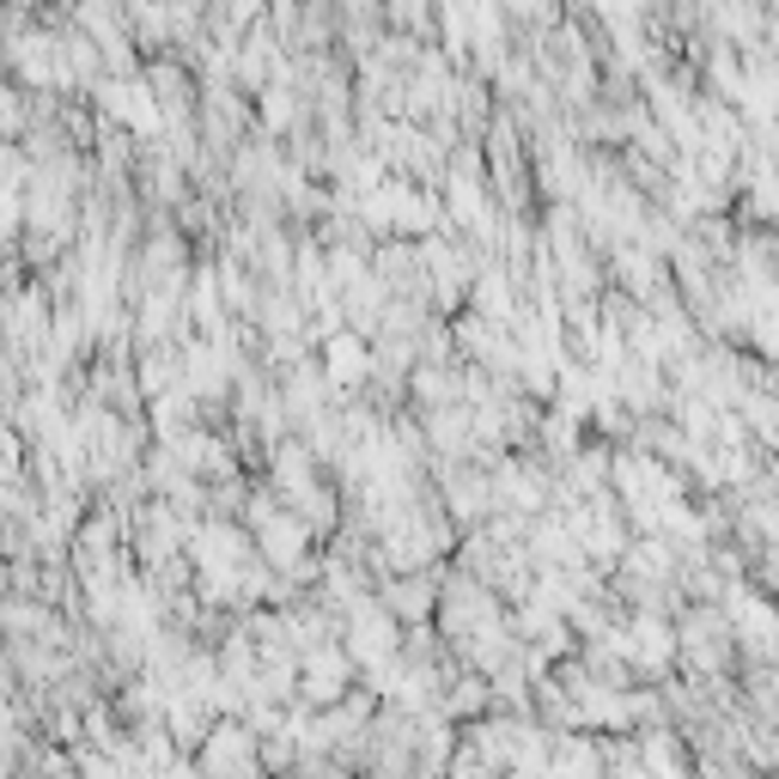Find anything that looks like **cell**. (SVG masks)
<instances>
[{
	"mask_svg": "<svg viewBox=\"0 0 779 779\" xmlns=\"http://www.w3.org/2000/svg\"><path fill=\"white\" fill-rule=\"evenodd\" d=\"M390 646H396V634H390L384 609L359 603V609H354V639H347V652H354V657H366V664H384V657H390Z\"/></svg>",
	"mask_w": 779,
	"mask_h": 779,
	"instance_id": "cell-1",
	"label": "cell"
},
{
	"mask_svg": "<svg viewBox=\"0 0 779 779\" xmlns=\"http://www.w3.org/2000/svg\"><path fill=\"white\" fill-rule=\"evenodd\" d=\"M256 518H263V554L274 566H293L305 554V524L298 518H268V512H256Z\"/></svg>",
	"mask_w": 779,
	"mask_h": 779,
	"instance_id": "cell-2",
	"label": "cell"
},
{
	"mask_svg": "<svg viewBox=\"0 0 779 779\" xmlns=\"http://www.w3.org/2000/svg\"><path fill=\"white\" fill-rule=\"evenodd\" d=\"M305 688H311V701H335L347 688V657L335 652V646H323V652L305 657Z\"/></svg>",
	"mask_w": 779,
	"mask_h": 779,
	"instance_id": "cell-3",
	"label": "cell"
},
{
	"mask_svg": "<svg viewBox=\"0 0 779 779\" xmlns=\"http://www.w3.org/2000/svg\"><path fill=\"white\" fill-rule=\"evenodd\" d=\"M329 378H335V384H359V378H366V347H359L354 335H335V342H329Z\"/></svg>",
	"mask_w": 779,
	"mask_h": 779,
	"instance_id": "cell-4",
	"label": "cell"
}]
</instances>
